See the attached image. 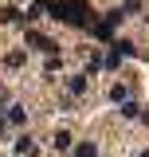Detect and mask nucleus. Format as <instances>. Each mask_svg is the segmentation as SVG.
<instances>
[{
  "label": "nucleus",
  "mask_w": 149,
  "mask_h": 157,
  "mask_svg": "<svg viewBox=\"0 0 149 157\" xmlns=\"http://www.w3.org/2000/svg\"><path fill=\"white\" fill-rule=\"evenodd\" d=\"M110 98L114 102H126V86H110Z\"/></svg>",
  "instance_id": "11"
},
{
  "label": "nucleus",
  "mask_w": 149,
  "mask_h": 157,
  "mask_svg": "<svg viewBox=\"0 0 149 157\" xmlns=\"http://www.w3.org/2000/svg\"><path fill=\"white\" fill-rule=\"evenodd\" d=\"M118 63H122V51H118V47H110V55H106V67H118Z\"/></svg>",
  "instance_id": "10"
},
{
  "label": "nucleus",
  "mask_w": 149,
  "mask_h": 157,
  "mask_svg": "<svg viewBox=\"0 0 149 157\" xmlns=\"http://www.w3.org/2000/svg\"><path fill=\"white\" fill-rule=\"evenodd\" d=\"M67 90H71V94H86V75H74L71 82H67Z\"/></svg>",
  "instance_id": "4"
},
{
  "label": "nucleus",
  "mask_w": 149,
  "mask_h": 157,
  "mask_svg": "<svg viewBox=\"0 0 149 157\" xmlns=\"http://www.w3.org/2000/svg\"><path fill=\"white\" fill-rule=\"evenodd\" d=\"M51 145H55V149H71V134H67V130H59V134L51 137Z\"/></svg>",
  "instance_id": "5"
},
{
  "label": "nucleus",
  "mask_w": 149,
  "mask_h": 157,
  "mask_svg": "<svg viewBox=\"0 0 149 157\" xmlns=\"http://www.w3.org/2000/svg\"><path fill=\"white\" fill-rule=\"evenodd\" d=\"M141 157H149V149H145V153H141Z\"/></svg>",
  "instance_id": "13"
},
{
  "label": "nucleus",
  "mask_w": 149,
  "mask_h": 157,
  "mask_svg": "<svg viewBox=\"0 0 149 157\" xmlns=\"http://www.w3.org/2000/svg\"><path fill=\"white\" fill-rule=\"evenodd\" d=\"M114 47H118V51H122V55H137V47H133L130 39H118V43H114Z\"/></svg>",
  "instance_id": "7"
},
{
  "label": "nucleus",
  "mask_w": 149,
  "mask_h": 157,
  "mask_svg": "<svg viewBox=\"0 0 149 157\" xmlns=\"http://www.w3.org/2000/svg\"><path fill=\"white\" fill-rule=\"evenodd\" d=\"M39 8H47L55 20L71 24V28H86L90 24V4L86 0H36Z\"/></svg>",
  "instance_id": "1"
},
{
  "label": "nucleus",
  "mask_w": 149,
  "mask_h": 157,
  "mask_svg": "<svg viewBox=\"0 0 149 157\" xmlns=\"http://www.w3.org/2000/svg\"><path fill=\"white\" fill-rule=\"evenodd\" d=\"M8 122L20 126V122H24V106H8Z\"/></svg>",
  "instance_id": "6"
},
{
  "label": "nucleus",
  "mask_w": 149,
  "mask_h": 157,
  "mask_svg": "<svg viewBox=\"0 0 149 157\" xmlns=\"http://www.w3.org/2000/svg\"><path fill=\"white\" fill-rule=\"evenodd\" d=\"M16 153H20V157L32 153V137H20V141H16Z\"/></svg>",
  "instance_id": "8"
},
{
  "label": "nucleus",
  "mask_w": 149,
  "mask_h": 157,
  "mask_svg": "<svg viewBox=\"0 0 149 157\" xmlns=\"http://www.w3.org/2000/svg\"><path fill=\"white\" fill-rule=\"evenodd\" d=\"M118 24H122V12H110V16L102 20V24H94L90 32H94V39H110V32L118 28Z\"/></svg>",
  "instance_id": "2"
},
{
  "label": "nucleus",
  "mask_w": 149,
  "mask_h": 157,
  "mask_svg": "<svg viewBox=\"0 0 149 157\" xmlns=\"http://www.w3.org/2000/svg\"><path fill=\"white\" fill-rule=\"evenodd\" d=\"M94 153H98V149H94L90 141H86V145H78V149H74V157H94Z\"/></svg>",
  "instance_id": "9"
},
{
  "label": "nucleus",
  "mask_w": 149,
  "mask_h": 157,
  "mask_svg": "<svg viewBox=\"0 0 149 157\" xmlns=\"http://www.w3.org/2000/svg\"><path fill=\"white\" fill-rule=\"evenodd\" d=\"M4 63H8V67H20V63H24V51H12V55L4 59Z\"/></svg>",
  "instance_id": "12"
},
{
  "label": "nucleus",
  "mask_w": 149,
  "mask_h": 157,
  "mask_svg": "<svg viewBox=\"0 0 149 157\" xmlns=\"http://www.w3.org/2000/svg\"><path fill=\"white\" fill-rule=\"evenodd\" d=\"M28 43H32L36 51H47V55H55V51H59V47H55L47 36H36V32H28Z\"/></svg>",
  "instance_id": "3"
}]
</instances>
